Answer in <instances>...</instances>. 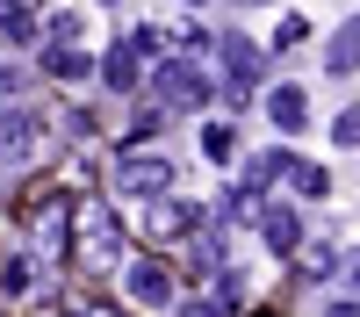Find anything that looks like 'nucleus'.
<instances>
[{
	"mask_svg": "<svg viewBox=\"0 0 360 317\" xmlns=\"http://www.w3.org/2000/svg\"><path fill=\"white\" fill-rule=\"evenodd\" d=\"M252 8H259V0H252Z\"/></svg>",
	"mask_w": 360,
	"mask_h": 317,
	"instance_id": "nucleus-28",
	"label": "nucleus"
},
{
	"mask_svg": "<svg viewBox=\"0 0 360 317\" xmlns=\"http://www.w3.org/2000/svg\"><path fill=\"white\" fill-rule=\"evenodd\" d=\"M238 216H245V202H238V195H224V202H217V209H209V224H217V231H231Z\"/></svg>",
	"mask_w": 360,
	"mask_h": 317,
	"instance_id": "nucleus-21",
	"label": "nucleus"
},
{
	"mask_svg": "<svg viewBox=\"0 0 360 317\" xmlns=\"http://www.w3.org/2000/svg\"><path fill=\"white\" fill-rule=\"evenodd\" d=\"M44 72H51V79H86V72H94V58H86L79 44H58V37H51V44H44Z\"/></svg>",
	"mask_w": 360,
	"mask_h": 317,
	"instance_id": "nucleus-12",
	"label": "nucleus"
},
{
	"mask_svg": "<svg viewBox=\"0 0 360 317\" xmlns=\"http://www.w3.org/2000/svg\"><path fill=\"white\" fill-rule=\"evenodd\" d=\"M65 317H86V310H65Z\"/></svg>",
	"mask_w": 360,
	"mask_h": 317,
	"instance_id": "nucleus-26",
	"label": "nucleus"
},
{
	"mask_svg": "<svg viewBox=\"0 0 360 317\" xmlns=\"http://www.w3.org/2000/svg\"><path fill=\"white\" fill-rule=\"evenodd\" d=\"M202 152H209V159H231V152H238V130H231V123H209V130H202Z\"/></svg>",
	"mask_w": 360,
	"mask_h": 317,
	"instance_id": "nucleus-18",
	"label": "nucleus"
},
{
	"mask_svg": "<svg viewBox=\"0 0 360 317\" xmlns=\"http://www.w3.org/2000/svg\"><path fill=\"white\" fill-rule=\"evenodd\" d=\"M295 252H303V267H310V281L339 267V245H332V238H310V245H295Z\"/></svg>",
	"mask_w": 360,
	"mask_h": 317,
	"instance_id": "nucleus-16",
	"label": "nucleus"
},
{
	"mask_svg": "<svg viewBox=\"0 0 360 317\" xmlns=\"http://www.w3.org/2000/svg\"><path fill=\"white\" fill-rule=\"evenodd\" d=\"M224 310H231L224 296H202V303H188V317H224Z\"/></svg>",
	"mask_w": 360,
	"mask_h": 317,
	"instance_id": "nucleus-23",
	"label": "nucleus"
},
{
	"mask_svg": "<svg viewBox=\"0 0 360 317\" xmlns=\"http://www.w3.org/2000/svg\"><path fill=\"white\" fill-rule=\"evenodd\" d=\"M217 51H224V65H231V101H245V86L266 72V58H259L245 37H217Z\"/></svg>",
	"mask_w": 360,
	"mask_h": 317,
	"instance_id": "nucleus-6",
	"label": "nucleus"
},
{
	"mask_svg": "<svg viewBox=\"0 0 360 317\" xmlns=\"http://www.w3.org/2000/svg\"><path fill=\"white\" fill-rule=\"evenodd\" d=\"M37 144H44V123L22 101H8L0 108V173H22L29 159H37Z\"/></svg>",
	"mask_w": 360,
	"mask_h": 317,
	"instance_id": "nucleus-3",
	"label": "nucleus"
},
{
	"mask_svg": "<svg viewBox=\"0 0 360 317\" xmlns=\"http://www.w3.org/2000/svg\"><path fill=\"white\" fill-rule=\"evenodd\" d=\"M324 317H353V303H346V296H339V303H332V310H324Z\"/></svg>",
	"mask_w": 360,
	"mask_h": 317,
	"instance_id": "nucleus-24",
	"label": "nucleus"
},
{
	"mask_svg": "<svg viewBox=\"0 0 360 317\" xmlns=\"http://www.w3.org/2000/svg\"><path fill=\"white\" fill-rule=\"evenodd\" d=\"M159 123H166V108H159V101H152V108H137V115H130V144H137V137H152Z\"/></svg>",
	"mask_w": 360,
	"mask_h": 317,
	"instance_id": "nucleus-19",
	"label": "nucleus"
},
{
	"mask_svg": "<svg viewBox=\"0 0 360 317\" xmlns=\"http://www.w3.org/2000/svg\"><path fill=\"white\" fill-rule=\"evenodd\" d=\"M202 216L188 209V202H173V195H152V238H195Z\"/></svg>",
	"mask_w": 360,
	"mask_h": 317,
	"instance_id": "nucleus-9",
	"label": "nucleus"
},
{
	"mask_svg": "<svg viewBox=\"0 0 360 317\" xmlns=\"http://www.w3.org/2000/svg\"><path fill=\"white\" fill-rule=\"evenodd\" d=\"M288 181L303 188V195H324V188H332V173H324V166H310V159H288Z\"/></svg>",
	"mask_w": 360,
	"mask_h": 317,
	"instance_id": "nucleus-17",
	"label": "nucleus"
},
{
	"mask_svg": "<svg viewBox=\"0 0 360 317\" xmlns=\"http://www.w3.org/2000/svg\"><path fill=\"white\" fill-rule=\"evenodd\" d=\"M332 137H339L346 152H353V137H360V123H353V108H339V115H332Z\"/></svg>",
	"mask_w": 360,
	"mask_h": 317,
	"instance_id": "nucleus-22",
	"label": "nucleus"
},
{
	"mask_svg": "<svg viewBox=\"0 0 360 317\" xmlns=\"http://www.w3.org/2000/svg\"><path fill=\"white\" fill-rule=\"evenodd\" d=\"M0 37L29 44V37H37V8H29V0H0Z\"/></svg>",
	"mask_w": 360,
	"mask_h": 317,
	"instance_id": "nucleus-13",
	"label": "nucleus"
},
{
	"mask_svg": "<svg viewBox=\"0 0 360 317\" xmlns=\"http://www.w3.org/2000/svg\"><path fill=\"white\" fill-rule=\"evenodd\" d=\"M72 231H79V267L86 274H108L115 267V259H123V224H115V209H108V202H79V209H72Z\"/></svg>",
	"mask_w": 360,
	"mask_h": 317,
	"instance_id": "nucleus-1",
	"label": "nucleus"
},
{
	"mask_svg": "<svg viewBox=\"0 0 360 317\" xmlns=\"http://www.w3.org/2000/svg\"><path fill=\"white\" fill-rule=\"evenodd\" d=\"M22 79H29V72L15 65V58H0V101H15V94H22Z\"/></svg>",
	"mask_w": 360,
	"mask_h": 317,
	"instance_id": "nucleus-20",
	"label": "nucleus"
},
{
	"mask_svg": "<svg viewBox=\"0 0 360 317\" xmlns=\"http://www.w3.org/2000/svg\"><path fill=\"white\" fill-rule=\"evenodd\" d=\"M166 188H173V159L166 152H137V144H130V152L115 159V195H144V202H152Z\"/></svg>",
	"mask_w": 360,
	"mask_h": 317,
	"instance_id": "nucleus-2",
	"label": "nucleus"
},
{
	"mask_svg": "<svg viewBox=\"0 0 360 317\" xmlns=\"http://www.w3.org/2000/svg\"><path fill=\"white\" fill-rule=\"evenodd\" d=\"M266 123H274L281 137H295L310 123V94H303V86H274V94H266Z\"/></svg>",
	"mask_w": 360,
	"mask_h": 317,
	"instance_id": "nucleus-8",
	"label": "nucleus"
},
{
	"mask_svg": "<svg viewBox=\"0 0 360 317\" xmlns=\"http://www.w3.org/2000/svg\"><path fill=\"white\" fill-rule=\"evenodd\" d=\"M86 317H123V310H86Z\"/></svg>",
	"mask_w": 360,
	"mask_h": 317,
	"instance_id": "nucleus-25",
	"label": "nucleus"
},
{
	"mask_svg": "<svg viewBox=\"0 0 360 317\" xmlns=\"http://www.w3.org/2000/svg\"><path fill=\"white\" fill-rule=\"evenodd\" d=\"M65 231H72V202H65V195H51L44 209H37V252L58 259V252H65Z\"/></svg>",
	"mask_w": 360,
	"mask_h": 317,
	"instance_id": "nucleus-7",
	"label": "nucleus"
},
{
	"mask_svg": "<svg viewBox=\"0 0 360 317\" xmlns=\"http://www.w3.org/2000/svg\"><path fill=\"white\" fill-rule=\"evenodd\" d=\"M123 281H130V296H137V303H173V274L159 267V259H130V274H123Z\"/></svg>",
	"mask_w": 360,
	"mask_h": 317,
	"instance_id": "nucleus-10",
	"label": "nucleus"
},
{
	"mask_svg": "<svg viewBox=\"0 0 360 317\" xmlns=\"http://www.w3.org/2000/svg\"><path fill=\"white\" fill-rule=\"evenodd\" d=\"M0 281H8V296H37V259H29V252H15Z\"/></svg>",
	"mask_w": 360,
	"mask_h": 317,
	"instance_id": "nucleus-15",
	"label": "nucleus"
},
{
	"mask_svg": "<svg viewBox=\"0 0 360 317\" xmlns=\"http://www.w3.org/2000/svg\"><path fill=\"white\" fill-rule=\"evenodd\" d=\"M188 8H202V0H188Z\"/></svg>",
	"mask_w": 360,
	"mask_h": 317,
	"instance_id": "nucleus-27",
	"label": "nucleus"
},
{
	"mask_svg": "<svg viewBox=\"0 0 360 317\" xmlns=\"http://www.w3.org/2000/svg\"><path fill=\"white\" fill-rule=\"evenodd\" d=\"M101 79L115 86V94H137V79H144V58L130 51V37H123V44H115L108 58H101Z\"/></svg>",
	"mask_w": 360,
	"mask_h": 317,
	"instance_id": "nucleus-11",
	"label": "nucleus"
},
{
	"mask_svg": "<svg viewBox=\"0 0 360 317\" xmlns=\"http://www.w3.org/2000/svg\"><path fill=\"white\" fill-rule=\"evenodd\" d=\"M353 44H360V37H353V22H339V29H332V58H324V72H339V79H346V72H353Z\"/></svg>",
	"mask_w": 360,
	"mask_h": 317,
	"instance_id": "nucleus-14",
	"label": "nucleus"
},
{
	"mask_svg": "<svg viewBox=\"0 0 360 317\" xmlns=\"http://www.w3.org/2000/svg\"><path fill=\"white\" fill-rule=\"evenodd\" d=\"M259 238H266V252H295L303 245V216L288 202H259Z\"/></svg>",
	"mask_w": 360,
	"mask_h": 317,
	"instance_id": "nucleus-5",
	"label": "nucleus"
},
{
	"mask_svg": "<svg viewBox=\"0 0 360 317\" xmlns=\"http://www.w3.org/2000/svg\"><path fill=\"white\" fill-rule=\"evenodd\" d=\"M152 86H159V108H202L209 101V79L202 65H188V58H152Z\"/></svg>",
	"mask_w": 360,
	"mask_h": 317,
	"instance_id": "nucleus-4",
	"label": "nucleus"
}]
</instances>
